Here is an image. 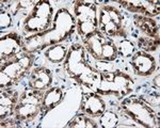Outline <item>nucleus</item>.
<instances>
[{
	"label": "nucleus",
	"instance_id": "f257e3e1",
	"mask_svg": "<svg viewBox=\"0 0 160 128\" xmlns=\"http://www.w3.org/2000/svg\"><path fill=\"white\" fill-rule=\"evenodd\" d=\"M76 22L73 15L66 9H61L56 13L52 27L43 32L37 33L25 40V48L32 52L38 49L57 45L58 43L66 40L74 32Z\"/></svg>",
	"mask_w": 160,
	"mask_h": 128
},
{
	"label": "nucleus",
	"instance_id": "f03ea898",
	"mask_svg": "<svg viewBox=\"0 0 160 128\" xmlns=\"http://www.w3.org/2000/svg\"><path fill=\"white\" fill-rule=\"evenodd\" d=\"M64 70L80 84L93 88L98 80L99 74L88 64L83 46L75 44L69 48L64 60Z\"/></svg>",
	"mask_w": 160,
	"mask_h": 128
},
{
	"label": "nucleus",
	"instance_id": "7ed1b4c3",
	"mask_svg": "<svg viewBox=\"0 0 160 128\" xmlns=\"http://www.w3.org/2000/svg\"><path fill=\"white\" fill-rule=\"evenodd\" d=\"M95 90L102 95H114L118 98H123L128 95L132 89L133 81L130 76L117 71H104L98 76Z\"/></svg>",
	"mask_w": 160,
	"mask_h": 128
},
{
	"label": "nucleus",
	"instance_id": "20e7f679",
	"mask_svg": "<svg viewBox=\"0 0 160 128\" xmlns=\"http://www.w3.org/2000/svg\"><path fill=\"white\" fill-rule=\"evenodd\" d=\"M33 57L29 53H19L1 64L0 70V86L7 88L19 80L30 68Z\"/></svg>",
	"mask_w": 160,
	"mask_h": 128
},
{
	"label": "nucleus",
	"instance_id": "39448f33",
	"mask_svg": "<svg viewBox=\"0 0 160 128\" xmlns=\"http://www.w3.org/2000/svg\"><path fill=\"white\" fill-rule=\"evenodd\" d=\"M122 111L144 127L155 128L159 126L154 110L141 98L130 97L125 99L122 104Z\"/></svg>",
	"mask_w": 160,
	"mask_h": 128
},
{
	"label": "nucleus",
	"instance_id": "423d86ee",
	"mask_svg": "<svg viewBox=\"0 0 160 128\" xmlns=\"http://www.w3.org/2000/svg\"><path fill=\"white\" fill-rule=\"evenodd\" d=\"M43 95L37 90H26L19 97L14 114L17 121L25 122L34 119L42 110Z\"/></svg>",
	"mask_w": 160,
	"mask_h": 128
},
{
	"label": "nucleus",
	"instance_id": "0eeeda50",
	"mask_svg": "<svg viewBox=\"0 0 160 128\" xmlns=\"http://www.w3.org/2000/svg\"><path fill=\"white\" fill-rule=\"evenodd\" d=\"M75 14L77 18V29L83 40L96 31L98 19L94 3L88 1L75 2Z\"/></svg>",
	"mask_w": 160,
	"mask_h": 128
},
{
	"label": "nucleus",
	"instance_id": "6e6552de",
	"mask_svg": "<svg viewBox=\"0 0 160 128\" xmlns=\"http://www.w3.org/2000/svg\"><path fill=\"white\" fill-rule=\"evenodd\" d=\"M83 41L89 52L97 60L113 61L117 59L118 50L114 42L100 32L95 31Z\"/></svg>",
	"mask_w": 160,
	"mask_h": 128
},
{
	"label": "nucleus",
	"instance_id": "1a4fd4ad",
	"mask_svg": "<svg viewBox=\"0 0 160 128\" xmlns=\"http://www.w3.org/2000/svg\"><path fill=\"white\" fill-rule=\"evenodd\" d=\"M52 17V7L49 1H38L24 22L25 31L31 33L43 32L49 27Z\"/></svg>",
	"mask_w": 160,
	"mask_h": 128
},
{
	"label": "nucleus",
	"instance_id": "9d476101",
	"mask_svg": "<svg viewBox=\"0 0 160 128\" xmlns=\"http://www.w3.org/2000/svg\"><path fill=\"white\" fill-rule=\"evenodd\" d=\"M98 26L100 30L109 37H117V35H122L124 33L123 16L114 7H102L99 11Z\"/></svg>",
	"mask_w": 160,
	"mask_h": 128
},
{
	"label": "nucleus",
	"instance_id": "9b49d317",
	"mask_svg": "<svg viewBox=\"0 0 160 128\" xmlns=\"http://www.w3.org/2000/svg\"><path fill=\"white\" fill-rule=\"evenodd\" d=\"M25 44L22 42L20 37L15 33H10L0 40V58L1 61H7L15 56L22 53Z\"/></svg>",
	"mask_w": 160,
	"mask_h": 128
},
{
	"label": "nucleus",
	"instance_id": "f8f14e48",
	"mask_svg": "<svg viewBox=\"0 0 160 128\" xmlns=\"http://www.w3.org/2000/svg\"><path fill=\"white\" fill-rule=\"evenodd\" d=\"M136 74L140 76H148L156 70V61L145 51H139L132 56L130 61Z\"/></svg>",
	"mask_w": 160,
	"mask_h": 128
},
{
	"label": "nucleus",
	"instance_id": "ddd939ff",
	"mask_svg": "<svg viewBox=\"0 0 160 128\" xmlns=\"http://www.w3.org/2000/svg\"><path fill=\"white\" fill-rule=\"evenodd\" d=\"M80 109L89 116H100L106 110V104L96 93H88L82 97Z\"/></svg>",
	"mask_w": 160,
	"mask_h": 128
},
{
	"label": "nucleus",
	"instance_id": "4468645a",
	"mask_svg": "<svg viewBox=\"0 0 160 128\" xmlns=\"http://www.w3.org/2000/svg\"><path fill=\"white\" fill-rule=\"evenodd\" d=\"M120 3L131 12L143 13L148 16H155L159 14V1L133 0V1H120Z\"/></svg>",
	"mask_w": 160,
	"mask_h": 128
},
{
	"label": "nucleus",
	"instance_id": "2eb2a0df",
	"mask_svg": "<svg viewBox=\"0 0 160 128\" xmlns=\"http://www.w3.org/2000/svg\"><path fill=\"white\" fill-rule=\"evenodd\" d=\"M19 97L17 92L13 90H2L0 94V115L1 121L6 120L10 115L14 113L15 107L17 105Z\"/></svg>",
	"mask_w": 160,
	"mask_h": 128
},
{
	"label": "nucleus",
	"instance_id": "dca6fc26",
	"mask_svg": "<svg viewBox=\"0 0 160 128\" xmlns=\"http://www.w3.org/2000/svg\"><path fill=\"white\" fill-rule=\"evenodd\" d=\"M51 81H52L51 71L46 67H38L30 75L29 88L37 91L45 90L51 84Z\"/></svg>",
	"mask_w": 160,
	"mask_h": 128
},
{
	"label": "nucleus",
	"instance_id": "f3484780",
	"mask_svg": "<svg viewBox=\"0 0 160 128\" xmlns=\"http://www.w3.org/2000/svg\"><path fill=\"white\" fill-rule=\"evenodd\" d=\"M62 99H63V92H62L61 89L51 88L47 90L43 95L42 111L45 113V112H48L49 110L53 109L56 106L60 104Z\"/></svg>",
	"mask_w": 160,
	"mask_h": 128
},
{
	"label": "nucleus",
	"instance_id": "a211bd4d",
	"mask_svg": "<svg viewBox=\"0 0 160 128\" xmlns=\"http://www.w3.org/2000/svg\"><path fill=\"white\" fill-rule=\"evenodd\" d=\"M135 25L141 31L146 33L149 37H158V25L156 22L149 17L136 15L135 16Z\"/></svg>",
	"mask_w": 160,
	"mask_h": 128
},
{
	"label": "nucleus",
	"instance_id": "6ab92c4d",
	"mask_svg": "<svg viewBox=\"0 0 160 128\" xmlns=\"http://www.w3.org/2000/svg\"><path fill=\"white\" fill-rule=\"evenodd\" d=\"M66 55H68L66 48L63 45L59 44L50 46L45 51V57L52 62H61V61L65 60Z\"/></svg>",
	"mask_w": 160,
	"mask_h": 128
},
{
	"label": "nucleus",
	"instance_id": "aec40b11",
	"mask_svg": "<svg viewBox=\"0 0 160 128\" xmlns=\"http://www.w3.org/2000/svg\"><path fill=\"white\" fill-rule=\"evenodd\" d=\"M66 127H74V128H95L97 125L89 119V116L84 114H77L76 116L68 124Z\"/></svg>",
	"mask_w": 160,
	"mask_h": 128
},
{
	"label": "nucleus",
	"instance_id": "412c9836",
	"mask_svg": "<svg viewBox=\"0 0 160 128\" xmlns=\"http://www.w3.org/2000/svg\"><path fill=\"white\" fill-rule=\"evenodd\" d=\"M100 124L105 128H113L118 125V115L112 111H104L100 115Z\"/></svg>",
	"mask_w": 160,
	"mask_h": 128
},
{
	"label": "nucleus",
	"instance_id": "4be33fe9",
	"mask_svg": "<svg viewBox=\"0 0 160 128\" xmlns=\"http://www.w3.org/2000/svg\"><path fill=\"white\" fill-rule=\"evenodd\" d=\"M139 47H141L145 51H154L159 46V38L158 37H140L139 40Z\"/></svg>",
	"mask_w": 160,
	"mask_h": 128
},
{
	"label": "nucleus",
	"instance_id": "5701e85b",
	"mask_svg": "<svg viewBox=\"0 0 160 128\" xmlns=\"http://www.w3.org/2000/svg\"><path fill=\"white\" fill-rule=\"evenodd\" d=\"M120 52L124 57H130L135 52V45L129 40H123L120 42Z\"/></svg>",
	"mask_w": 160,
	"mask_h": 128
},
{
	"label": "nucleus",
	"instance_id": "b1692460",
	"mask_svg": "<svg viewBox=\"0 0 160 128\" xmlns=\"http://www.w3.org/2000/svg\"><path fill=\"white\" fill-rule=\"evenodd\" d=\"M0 19H1V29L8 28L11 25V15L9 13L2 11L1 14H0Z\"/></svg>",
	"mask_w": 160,
	"mask_h": 128
},
{
	"label": "nucleus",
	"instance_id": "393cba45",
	"mask_svg": "<svg viewBox=\"0 0 160 128\" xmlns=\"http://www.w3.org/2000/svg\"><path fill=\"white\" fill-rule=\"evenodd\" d=\"M155 84L157 86V88H159V75H157V77L155 78Z\"/></svg>",
	"mask_w": 160,
	"mask_h": 128
}]
</instances>
